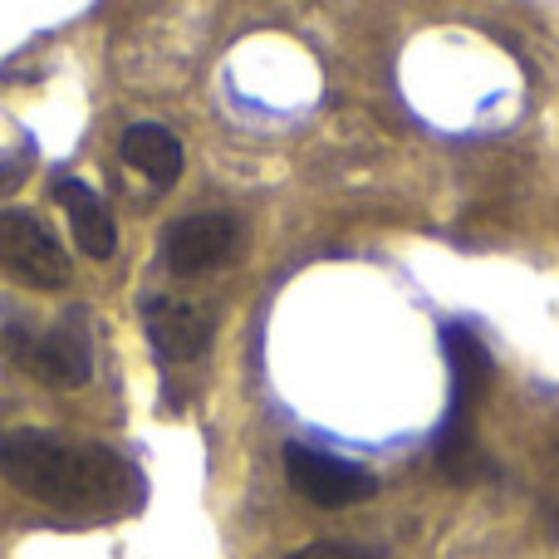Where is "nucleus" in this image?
Returning a JSON list of instances; mask_svg holds the SVG:
<instances>
[{"mask_svg": "<svg viewBox=\"0 0 559 559\" xmlns=\"http://www.w3.org/2000/svg\"><path fill=\"white\" fill-rule=\"evenodd\" d=\"M0 476L64 521H114L143 501V476L114 447L35 427L0 432Z\"/></svg>", "mask_w": 559, "mask_h": 559, "instance_id": "obj_1", "label": "nucleus"}, {"mask_svg": "<svg viewBox=\"0 0 559 559\" xmlns=\"http://www.w3.org/2000/svg\"><path fill=\"white\" fill-rule=\"evenodd\" d=\"M0 348H5L25 373H35L39 383H49V388H79V383H88V373H94L88 334L74 314L49 324V329L0 324Z\"/></svg>", "mask_w": 559, "mask_h": 559, "instance_id": "obj_2", "label": "nucleus"}, {"mask_svg": "<svg viewBox=\"0 0 559 559\" xmlns=\"http://www.w3.org/2000/svg\"><path fill=\"white\" fill-rule=\"evenodd\" d=\"M0 271L35 289H64L74 265L35 212H0Z\"/></svg>", "mask_w": 559, "mask_h": 559, "instance_id": "obj_3", "label": "nucleus"}, {"mask_svg": "<svg viewBox=\"0 0 559 559\" xmlns=\"http://www.w3.org/2000/svg\"><path fill=\"white\" fill-rule=\"evenodd\" d=\"M285 476L309 506H319V511H344V506H358L378 491V481L364 472V466L344 462V456L314 452V447H299V442L285 447Z\"/></svg>", "mask_w": 559, "mask_h": 559, "instance_id": "obj_4", "label": "nucleus"}, {"mask_svg": "<svg viewBox=\"0 0 559 559\" xmlns=\"http://www.w3.org/2000/svg\"><path fill=\"white\" fill-rule=\"evenodd\" d=\"M236 241H241V222L231 212H192L167 226L163 261L173 275H206L231 261Z\"/></svg>", "mask_w": 559, "mask_h": 559, "instance_id": "obj_5", "label": "nucleus"}, {"mask_svg": "<svg viewBox=\"0 0 559 559\" xmlns=\"http://www.w3.org/2000/svg\"><path fill=\"white\" fill-rule=\"evenodd\" d=\"M143 324H147V338H153L157 358H167V364H192V358H202L216 334L212 309L192 305V299H173V295H147Z\"/></svg>", "mask_w": 559, "mask_h": 559, "instance_id": "obj_6", "label": "nucleus"}, {"mask_svg": "<svg viewBox=\"0 0 559 559\" xmlns=\"http://www.w3.org/2000/svg\"><path fill=\"white\" fill-rule=\"evenodd\" d=\"M55 202L64 206L69 231H74V246L94 261H114L118 251V226L108 216V206L98 202V192L79 177H55Z\"/></svg>", "mask_w": 559, "mask_h": 559, "instance_id": "obj_7", "label": "nucleus"}, {"mask_svg": "<svg viewBox=\"0 0 559 559\" xmlns=\"http://www.w3.org/2000/svg\"><path fill=\"white\" fill-rule=\"evenodd\" d=\"M118 153L153 187H173L177 177H182V143H177V133L163 123H133L123 133V143H118Z\"/></svg>", "mask_w": 559, "mask_h": 559, "instance_id": "obj_8", "label": "nucleus"}, {"mask_svg": "<svg viewBox=\"0 0 559 559\" xmlns=\"http://www.w3.org/2000/svg\"><path fill=\"white\" fill-rule=\"evenodd\" d=\"M29 177V157L20 153V157H0V197H10L20 182Z\"/></svg>", "mask_w": 559, "mask_h": 559, "instance_id": "obj_9", "label": "nucleus"}, {"mask_svg": "<svg viewBox=\"0 0 559 559\" xmlns=\"http://www.w3.org/2000/svg\"><path fill=\"white\" fill-rule=\"evenodd\" d=\"M289 559H373V555L348 550V545H309V550H295Z\"/></svg>", "mask_w": 559, "mask_h": 559, "instance_id": "obj_10", "label": "nucleus"}]
</instances>
